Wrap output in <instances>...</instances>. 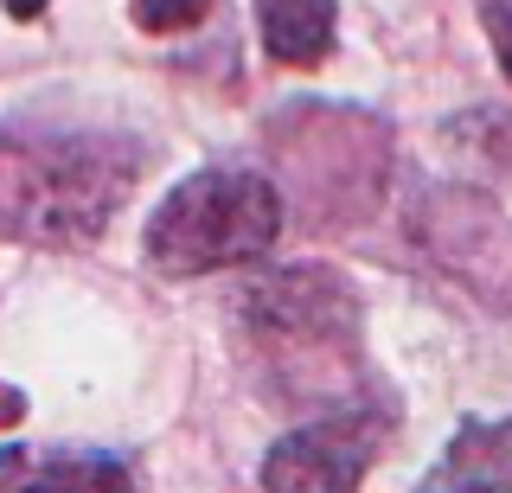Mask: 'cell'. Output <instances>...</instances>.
<instances>
[{
    "label": "cell",
    "instance_id": "1",
    "mask_svg": "<svg viewBox=\"0 0 512 493\" xmlns=\"http://www.w3.org/2000/svg\"><path fill=\"white\" fill-rule=\"evenodd\" d=\"M141 180V148L122 135L0 129V237L32 250H84L109 231Z\"/></svg>",
    "mask_w": 512,
    "mask_h": 493
},
{
    "label": "cell",
    "instance_id": "2",
    "mask_svg": "<svg viewBox=\"0 0 512 493\" xmlns=\"http://www.w3.org/2000/svg\"><path fill=\"white\" fill-rule=\"evenodd\" d=\"M244 340L263 353L276 397L308 404L320 391L365 385L359 372V295L327 263H288L244 295Z\"/></svg>",
    "mask_w": 512,
    "mask_h": 493
},
{
    "label": "cell",
    "instance_id": "3",
    "mask_svg": "<svg viewBox=\"0 0 512 493\" xmlns=\"http://www.w3.org/2000/svg\"><path fill=\"white\" fill-rule=\"evenodd\" d=\"M276 186L301 205L308 225H359L378 212L391 180V135L378 116L346 103H288L269 122Z\"/></svg>",
    "mask_w": 512,
    "mask_h": 493
},
{
    "label": "cell",
    "instance_id": "4",
    "mask_svg": "<svg viewBox=\"0 0 512 493\" xmlns=\"http://www.w3.org/2000/svg\"><path fill=\"white\" fill-rule=\"evenodd\" d=\"M282 186L244 167H205L180 180L148 218V269L167 282L212 276V269H237L269 257V244L282 237Z\"/></svg>",
    "mask_w": 512,
    "mask_h": 493
},
{
    "label": "cell",
    "instance_id": "5",
    "mask_svg": "<svg viewBox=\"0 0 512 493\" xmlns=\"http://www.w3.org/2000/svg\"><path fill=\"white\" fill-rule=\"evenodd\" d=\"M410 237L455 289L512 314V218L480 186H429L410 205Z\"/></svg>",
    "mask_w": 512,
    "mask_h": 493
},
{
    "label": "cell",
    "instance_id": "6",
    "mask_svg": "<svg viewBox=\"0 0 512 493\" xmlns=\"http://www.w3.org/2000/svg\"><path fill=\"white\" fill-rule=\"evenodd\" d=\"M391 423H397V404L359 397V404L327 410L320 423L288 429L263 455V493H359L365 468L391 442Z\"/></svg>",
    "mask_w": 512,
    "mask_h": 493
},
{
    "label": "cell",
    "instance_id": "7",
    "mask_svg": "<svg viewBox=\"0 0 512 493\" xmlns=\"http://www.w3.org/2000/svg\"><path fill=\"white\" fill-rule=\"evenodd\" d=\"M0 493H135L128 461L103 449H0Z\"/></svg>",
    "mask_w": 512,
    "mask_h": 493
},
{
    "label": "cell",
    "instance_id": "8",
    "mask_svg": "<svg viewBox=\"0 0 512 493\" xmlns=\"http://www.w3.org/2000/svg\"><path fill=\"white\" fill-rule=\"evenodd\" d=\"M333 0H256L263 52L288 71H314L333 58Z\"/></svg>",
    "mask_w": 512,
    "mask_h": 493
},
{
    "label": "cell",
    "instance_id": "9",
    "mask_svg": "<svg viewBox=\"0 0 512 493\" xmlns=\"http://www.w3.org/2000/svg\"><path fill=\"white\" fill-rule=\"evenodd\" d=\"M448 141L461 154H480L493 167H512V116L506 109H474V116H455L448 122Z\"/></svg>",
    "mask_w": 512,
    "mask_h": 493
},
{
    "label": "cell",
    "instance_id": "10",
    "mask_svg": "<svg viewBox=\"0 0 512 493\" xmlns=\"http://www.w3.org/2000/svg\"><path fill=\"white\" fill-rule=\"evenodd\" d=\"M218 0H128V13H135V26L141 33H154V39H173V33H192V26L212 13Z\"/></svg>",
    "mask_w": 512,
    "mask_h": 493
},
{
    "label": "cell",
    "instance_id": "11",
    "mask_svg": "<svg viewBox=\"0 0 512 493\" xmlns=\"http://www.w3.org/2000/svg\"><path fill=\"white\" fill-rule=\"evenodd\" d=\"M474 7H480V26H487V39H493L500 71L512 77V0H474Z\"/></svg>",
    "mask_w": 512,
    "mask_h": 493
},
{
    "label": "cell",
    "instance_id": "12",
    "mask_svg": "<svg viewBox=\"0 0 512 493\" xmlns=\"http://www.w3.org/2000/svg\"><path fill=\"white\" fill-rule=\"evenodd\" d=\"M416 493H474V487H468V481H461V474H448V468H442V461H436V468H429V481H423V487H416Z\"/></svg>",
    "mask_w": 512,
    "mask_h": 493
},
{
    "label": "cell",
    "instance_id": "13",
    "mask_svg": "<svg viewBox=\"0 0 512 493\" xmlns=\"http://www.w3.org/2000/svg\"><path fill=\"white\" fill-rule=\"evenodd\" d=\"M26 417V397L20 391H0V423H20Z\"/></svg>",
    "mask_w": 512,
    "mask_h": 493
},
{
    "label": "cell",
    "instance_id": "14",
    "mask_svg": "<svg viewBox=\"0 0 512 493\" xmlns=\"http://www.w3.org/2000/svg\"><path fill=\"white\" fill-rule=\"evenodd\" d=\"M45 7H52V0H7V13H13V20H39Z\"/></svg>",
    "mask_w": 512,
    "mask_h": 493
}]
</instances>
